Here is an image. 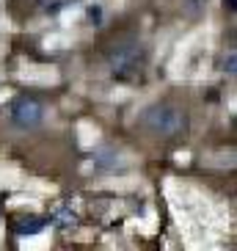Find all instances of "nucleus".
Listing matches in <instances>:
<instances>
[{
	"instance_id": "20e7f679",
	"label": "nucleus",
	"mask_w": 237,
	"mask_h": 251,
	"mask_svg": "<svg viewBox=\"0 0 237 251\" xmlns=\"http://www.w3.org/2000/svg\"><path fill=\"white\" fill-rule=\"evenodd\" d=\"M94 169L96 171H108V174H116V171H124V155L113 147H99L94 152Z\"/></svg>"
},
{
	"instance_id": "f257e3e1",
	"label": "nucleus",
	"mask_w": 237,
	"mask_h": 251,
	"mask_svg": "<svg viewBox=\"0 0 237 251\" xmlns=\"http://www.w3.org/2000/svg\"><path fill=\"white\" fill-rule=\"evenodd\" d=\"M149 50L138 39H124L108 50V69L116 80H138L146 72Z\"/></svg>"
},
{
	"instance_id": "423d86ee",
	"label": "nucleus",
	"mask_w": 237,
	"mask_h": 251,
	"mask_svg": "<svg viewBox=\"0 0 237 251\" xmlns=\"http://www.w3.org/2000/svg\"><path fill=\"white\" fill-rule=\"evenodd\" d=\"M50 224H55V226H74L77 224V213H74L72 207H58L50 215Z\"/></svg>"
},
{
	"instance_id": "f03ea898",
	"label": "nucleus",
	"mask_w": 237,
	"mask_h": 251,
	"mask_svg": "<svg viewBox=\"0 0 237 251\" xmlns=\"http://www.w3.org/2000/svg\"><path fill=\"white\" fill-rule=\"evenodd\" d=\"M141 127L157 138H182L188 133V111L171 102H155L141 113Z\"/></svg>"
},
{
	"instance_id": "7ed1b4c3",
	"label": "nucleus",
	"mask_w": 237,
	"mask_h": 251,
	"mask_svg": "<svg viewBox=\"0 0 237 251\" xmlns=\"http://www.w3.org/2000/svg\"><path fill=\"white\" fill-rule=\"evenodd\" d=\"M11 125L17 127V130H23V133H30V130H36V127H42V122H45V105L39 102L36 97H17L14 102H11Z\"/></svg>"
},
{
	"instance_id": "9d476101",
	"label": "nucleus",
	"mask_w": 237,
	"mask_h": 251,
	"mask_svg": "<svg viewBox=\"0 0 237 251\" xmlns=\"http://www.w3.org/2000/svg\"><path fill=\"white\" fill-rule=\"evenodd\" d=\"M226 6H229V11H235V0H226Z\"/></svg>"
},
{
	"instance_id": "6e6552de",
	"label": "nucleus",
	"mask_w": 237,
	"mask_h": 251,
	"mask_svg": "<svg viewBox=\"0 0 237 251\" xmlns=\"http://www.w3.org/2000/svg\"><path fill=\"white\" fill-rule=\"evenodd\" d=\"M235 67H237V61H235V52H229V55L223 58V72H226V75H235Z\"/></svg>"
},
{
	"instance_id": "0eeeda50",
	"label": "nucleus",
	"mask_w": 237,
	"mask_h": 251,
	"mask_svg": "<svg viewBox=\"0 0 237 251\" xmlns=\"http://www.w3.org/2000/svg\"><path fill=\"white\" fill-rule=\"evenodd\" d=\"M185 6L190 14H201L204 8H207V0H185Z\"/></svg>"
},
{
	"instance_id": "1a4fd4ad",
	"label": "nucleus",
	"mask_w": 237,
	"mask_h": 251,
	"mask_svg": "<svg viewBox=\"0 0 237 251\" xmlns=\"http://www.w3.org/2000/svg\"><path fill=\"white\" fill-rule=\"evenodd\" d=\"M89 20L91 23H102V6H89Z\"/></svg>"
},
{
	"instance_id": "39448f33",
	"label": "nucleus",
	"mask_w": 237,
	"mask_h": 251,
	"mask_svg": "<svg viewBox=\"0 0 237 251\" xmlns=\"http://www.w3.org/2000/svg\"><path fill=\"white\" fill-rule=\"evenodd\" d=\"M47 226H50V221H47V218L28 215V218H23V221L14 224V232H17L20 237H25V235H39V232H45Z\"/></svg>"
}]
</instances>
